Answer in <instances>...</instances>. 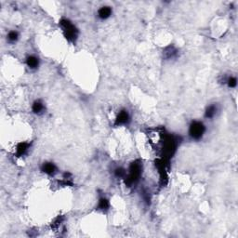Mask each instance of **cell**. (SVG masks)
<instances>
[{
	"mask_svg": "<svg viewBox=\"0 0 238 238\" xmlns=\"http://www.w3.org/2000/svg\"><path fill=\"white\" fill-rule=\"evenodd\" d=\"M8 38H9V41L14 42V41L17 40V38H18V34L16 33V32H10V33L9 34V35H8Z\"/></svg>",
	"mask_w": 238,
	"mask_h": 238,
	"instance_id": "cell-11",
	"label": "cell"
},
{
	"mask_svg": "<svg viewBox=\"0 0 238 238\" xmlns=\"http://www.w3.org/2000/svg\"><path fill=\"white\" fill-rule=\"evenodd\" d=\"M28 148H29V144L26 143H20L18 146H17V149H16V152H17V156H22V154L25 153V152H26L28 150Z\"/></svg>",
	"mask_w": 238,
	"mask_h": 238,
	"instance_id": "cell-4",
	"label": "cell"
},
{
	"mask_svg": "<svg viewBox=\"0 0 238 238\" xmlns=\"http://www.w3.org/2000/svg\"><path fill=\"white\" fill-rule=\"evenodd\" d=\"M43 109H44V106H43V104L41 103L40 101H35L34 103V105H33V111L35 113H36V114L42 112Z\"/></svg>",
	"mask_w": 238,
	"mask_h": 238,
	"instance_id": "cell-9",
	"label": "cell"
},
{
	"mask_svg": "<svg viewBox=\"0 0 238 238\" xmlns=\"http://www.w3.org/2000/svg\"><path fill=\"white\" fill-rule=\"evenodd\" d=\"M111 12L112 10L109 7H103L99 10V16L101 19H106L111 15Z\"/></svg>",
	"mask_w": 238,
	"mask_h": 238,
	"instance_id": "cell-5",
	"label": "cell"
},
{
	"mask_svg": "<svg viewBox=\"0 0 238 238\" xmlns=\"http://www.w3.org/2000/svg\"><path fill=\"white\" fill-rule=\"evenodd\" d=\"M205 131V127L200 122H194L190 127V134L194 139H200Z\"/></svg>",
	"mask_w": 238,
	"mask_h": 238,
	"instance_id": "cell-2",
	"label": "cell"
},
{
	"mask_svg": "<svg viewBox=\"0 0 238 238\" xmlns=\"http://www.w3.org/2000/svg\"><path fill=\"white\" fill-rule=\"evenodd\" d=\"M215 114H216V107L214 105H211L207 109V111H205V117L211 118L214 116Z\"/></svg>",
	"mask_w": 238,
	"mask_h": 238,
	"instance_id": "cell-8",
	"label": "cell"
},
{
	"mask_svg": "<svg viewBox=\"0 0 238 238\" xmlns=\"http://www.w3.org/2000/svg\"><path fill=\"white\" fill-rule=\"evenodd\" d=\"M128 120V114L126 111H122L119 113L118 116L116 118V122L115 124L116 125H122V124H126Z\"/></svg>",
	"mask_w": 238,
	"mask_h": 238,
	"instance_id": "cell-3",
	"label": "cell"
},
{
	"mask_svg": "<svg viewBox=\"0 0 238 238\" xmlns=\"http://www.w3.org/2000/svg\"><path fill=\"white\" fill-rule=\"evenodd\" d=\"M43 170L48 174H53L55 171V166L51 163H47L43 166Z\"/></svg>",
	"mask_w": 238,
	"mask_h": 238,
	"instance_id": "cell-6",
	"label": "cell"
},
{
	"mask_svg": "<svg viewBox=\"0 0 238 238\" xmlns=\"http://www.w3.org/2000/svg\"><path fill=\"white\" fill-rule=\"evenodd\" d=\"M61 26L63 30V33L69 40H74L77 35V31L75 27L67 20H62L61 22Z\"/></svg>",
	"mask_w": 238,
	"mask_h": 238,
	"instance_id": "cell-1",
	"label": "cell"
},
{
	"mask_svg": "<svg viewBox=\"0 0 238 238\" xmlns=\"http://www.w3.org/2000/svg\"><path fill=\"white\" fill-rule=\"evenodd\" d=\"M27 64H28V66L30 68H35L38 65V60L36 59L35 57L31 56L27 59Z\"/></svg>",
	"mask_w": 238,
	"mask_h": 238,
	"instance_id": "cell-7",
	"label": "cell"
},
{
	"mask_svg": "<svg viewBox=\"0 0 238 238\" xmlns=\"http://www.w3.org/2000/svg\"><path fill=\"white\" fill-rule=\"evenodd\" d=\"M108 207H109V202H108V200L107 199H105V198H101V200L99 201V205H98V208H100V209H107L108 208Z\"/></svg>",
	"mask_w": 238,
	"mask_h": 238,
	"instance_id": "cell-10",
	"label": "cell"
},
{
	"mask_svg": "<svg viewBox=\"0 0 238 238\" xmlns=\"http://www.w3.org/2000/svg\"><path fill=\"white\" fill-rule=\"evenodd\" d=\"M228 84H229V86H230L231 88L235 87V86H236V79H235V78H233V77H231V78L229 79Z\"/></svg>",
	"mask_w": 238,
	"mask_h": 238,
	"instance_id": "cell-12",
	"label": "cell"
}]
</instances>
